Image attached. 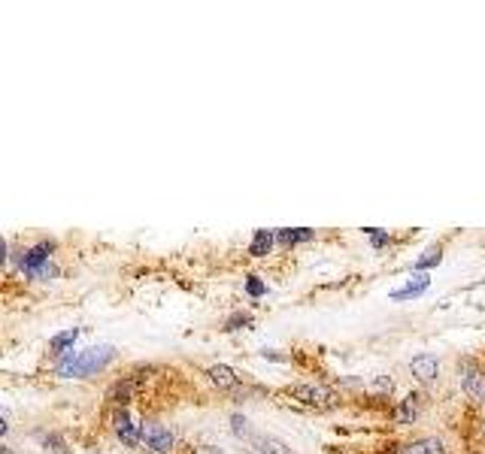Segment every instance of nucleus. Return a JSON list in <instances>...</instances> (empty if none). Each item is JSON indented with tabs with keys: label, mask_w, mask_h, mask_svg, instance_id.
<instances>
[{
	"label": "nucleus",
	"mask_w": 485,
	"mask_h": 454,
	"mask_svg": "<svg viewBox=\"0 0 485 454\" xmlns=\"http://www.w3.org/2000/svg\"><path fill=\"white\" fill-rule=\"evenodd\" d=\"M440 261H443V245H428V249L413 261V267H416V270H431V267H437Z\"/></svg>",
	"instance_id": "f3484780"
},
{
	"label": "nucleus",
	"mask_w": 485,
	"mask_h": 454,
	"mask_svg": "<svg viewBox=\"0 0 485 454\" xmlns=\"http://www.w3.org/2000/svg\"><path fill=\"white\" fill-rule=\"evenodd\" d=\"M231 430L237 439H252V430H249V421L243 415H231Z\"/></svg>",
	"instance_id": "5701e85b"
},
{
	"label": "nucleus",
	"mask_w": 485,
	"mask_h": 454,
	"mask_svg": "<svg viewBox=\"0 0 485 454\" xmlns=\"http://www.w3.org/2000/svg\"><path fill=\"white\" fill-rule=\"evenodd\" d=\"M40 442H43V448L52 451V454H67L70 451V445L64 442V436H58V433H43Z\"/></svg>",
	"instance_id": "6ab92c4d"
},
{
	"label": "nucleus",
	"mask_w": 485,
	"mask_h": 454,
	"mask_svg": "<svg viewBox=\"0 0 485 454\" xmlns=\"http://www.w3.org/2000/svg\"><path fill=\"white\" fill-rule=\"evenodd\" d=\"M76 367H79V351H67L61 358H55V376L58 379H76Z\"/></svg>",
	"instance_id": "dca6fc26"
},
{
	"label": "nucleus",
	"mask_w": 485,
	"mask_h": 454,
	"mask_svg": "<svg viewBox=\"0 0 485 454\" xmlns=\"http://www.w3.org/2000/svg\"><path fill=\"white\" fill-rule=\"evenodd\" d=\"M52 254H55V242L52 240H43V242H36V245H31V249L22 251V258H18V267H22V272L27 276L31 270L43 267V263H49Z\"/></svg>",
	"instance_id": "423d86ee"
},
{
	"label": "nucleus",
	"mask_w": 485,
	"mask_h": 454,
	"mask_svg": "<svg viewBox=\"0 0 485 454\" xmlns=\"http://www.w3.org/2000/svg\"><path fill=\"white\" fill-rule=\"evenodd\" d=\"M206 379L213 381L216 388H222V390H234L243 381L240 372L231 369L227 363H213V367H206Z\"/></svg>",
	"instance_id": "9d476101"
},
{
	"label": "nucleus",
	"mask_w": 485,
	"mask_h": 454,
	"mask_svg": "<svg viewBox=\"0 0 485 454\" xmlns=\"http://www.w3.org/2000/svg\"><path fill=\"white\" fill-rule=\"evenodd\" d=\"M395 454H446V442L440 436H419V439L398 445Z\"/></svg>",
	"instance_id": "0eeeda50"
},
{
	"label": "nucleus",
	"mask_w": 485,
	"mask_h": 454,
	"mask_svg": "<svg viewBox=\"0 0 485 454\" xmlns=\"http://www.w3.org/2000/svg\"><path fill=\"white\" fill-rule=\"evenodd\" d=\"M200 454H225V451H218V448H213V445H206V448L200 451Z\"/></svg>",
	"instance_id": "393cba45"
},
{
	"label": "nucleus",
	"mask_w": 485,
	"mask_h": 454,
	"mask_svg": "<svg viewBox=\"0 0 485 454\" xmlns=\"http://www.w3.org/2000/svg\"><path fill=\"white\" fill-rule=\"evenodd\" d=\"M409 372L422 381V385H434L440 379V363H437L434 354H419V358L409 360Z\"/></svg>",
	"instance_id": "6e6552de"
},
{
	"label": "nucleus",
	"mask_w": 485,
	"mask_h": 454,
	"mask_svg": "<svg viewBox=\"0 0 485 454\" xmlns=\"http://www.w3.org/2000/svg\"><path fill=\"white\" fill-rule=\"evenodd\" d=\"M0 454H15L13 448H0Z\"/></svg>",
	"instance_id": "a878e982"
},
{
	"label": "nucleus",
	"mask_w": 485,
	"mask_h": 454,
	"mask_svg": "<svg viewBox=\"0 0 485 454\" xmlns=\"http://www.w3.org/2000/svg\"><path fill=\"white\" fill-rule=\"evenodd\" d=\"M58 276V267L49 261V263H43V267H36V270H31L27 272V279H34V281H49V279H55Z\"/></svg>",
	"instance_id": "4be33fe9"
},
{
	"label": "nucleus",
	"mask_w": 485,
	"mask_h": 454,
	"mask_svg": "<svg viewBox=\"0 0 485 454\" xmlns=\"http://www.w3.org/2000/svg\"><path fill=\"white\" fill-rule=\"evenodd\" d=\"M422 406H425V397L419 394V390L416 394H407L391 418H395V424H413V421H419V415H422Z\"/></svg>",
	"instance_id": "1a4fd4ad"
},
{
	"label": "nucleus",
	"mask_w": 485,
	"mask_h": 454,
	"mask_svg": "<svg viewBox=\"0 0 485 454\" xmlns=\"http://www.w3.org/2000/svg\"><path fill=\"white\" fill-rule=\"evenodd\" d=\"M79 327H67V330H61V333H55L52 339H49V354L52 358H61V354H67L73 351V342L79 339Z\"/></svg>",
	"instance_id": "f8f14e48"
},
{
	"label": "nucleus",
	"mask_w": 485,
	"mask_h": 454,
	"mask_svg": "<svg viewBox=\"0 0 485 454\" xmlns=\"http://www.w3.org/2000/svg\"><path fill=\"white\" fill-rule=\"evenodd\" d=\"M458 369H461V390L473 403H485V369L477 367L473 360H464Z\"/></svg>",
	"instance_id": "39448f33"
},
{
	"label": "nucleus",
	"mask_w": 485,
	"mask_h": 454,
	"mask_svg": "<svg viewBox=\"0 0 485 454\" xmlns=\"http://www.w3.org/2000/svg\"><path fill=\"white\" fill-rule=\"evenodd\" d=\"M364 236L370 240V245L373 249H386V245L391 242V236H388V230H382V227H364Z\"/></svg>",
	"instance_id": "aec40b11"
},
{
	"label": "nucleus",
	"mask_w": 485,
	"mask_h": 454,
	"mask_svg": "<svg viewBox=\"0 0 485 454\" xmlns=\"http://www.w3.org/2000/svg\"><path fill=\"white\" fill-rule=\"evenodd\" d=\"M143 448L152 454H170L176 448V433L158 421H143Z\"/></svg>",
	"instance_id": "f03ea898"
},
{
	"label": "nucleus",
	"mask_w": 485,
	"mask_h": 454,
	"mask_svg": "<svg viewBox=\"0 0 485 454\" xmlns=\"http://www.w3.org/2000/svg\"><path fill=\"white\" fill-rule=\"evenodd\" d=\"M252 312H234V315H227L225 321H222V330L225 333H234V330H243V327H252Z\"/></svg>",
	"instance_id": "a211bd4d"
},
{
	"label": "nucleus",
	"mask_w": 485,
	"mask_h": 454,
	"mask_svg": "<svg viewBox=\"0 0 485 454\" xmlns=\"http://www.w3.org/2000/svg\"><path fill=\"white\" fill-rule=\"evenodd\" d=\"M316 236V230H309V227H279L276 230V242L282 249H295L300 242H309Z\"/></svg>",
	"instance_id": "9b49d317"
},
{
	"label": "nucleus",
	"mask_w": 485,
	"mask_h": 454,
	"mask_svg": "<svg viewBox=\"0 0 485 454\" xmlns=\"http://www.w3.org/2000/svg\"><path fill=\"white\" fill-rule=\"evenodd\" d=\"M252 445L258 454H291V448L276 436H252Z\"/></svg>",
	"instance_id": "2eb2a0df"
},
{
	"label": "nucleus",
	"mask_w": 485,
	"mask_h": 454,
	"mask_svg": "<svg viewBox=\"0 0 485 454\" xmlns=\"http://www.w3.org/2000/svg\"><path fill=\"white\" fill-rule=\"evenodd\" d=\"M391 388H395V381L391 379H386V376L377 379V390H382V394H391Z\"/></svg>",
	"instance_id": "b1692460"
},
{
	"label": "nucleus",
	"mask_w": 485,
	"mask_h": 454,
	"mask_svg": "<svg viewBox=\"0 0 485 454\" xmlns=\"http://www.w3.org/2000/svg\"><path fill=\"white\" fill-rule=\"evenodd\" d=\"M428 288H431V279H428V276H422V272H419V276H413V279H409L404 288L391 291V300H416V297H422Z\"/></svg>",
	"instance_id": "ddd939ff"
},
{
	"label": "nucleus",
	"mask_w": 485,
	"mask_h": 454,
	"mask_svg": "<svg viewBox=\"0 0 485 454\" xmlns=\"http://www.w3.org/2000/svg\"><path fill=\"white\" fill-rule=\"evenodd\" d=\"M113 430L125 448H140L143 445V424H136L127 409H113Z\"/></svg>",
	"instance_id": "7ed1b4c3"
},
{
	"label": "nucleus",
	"mask_w": 485,
	"mask_h": 454,
	"mask_svg": "<svg viewBox=\"0 0 485 454\" xmlns=\"http://www.w3.org/2000/svg\"><path fill=\"white\" fill-rule=\"evenodd\" d=\"M288 397L297 400L300 406L318 409V412L340 406V394H337L334 388H328V385H313V381H304V385H291V388H288Z\"/></svg>",
	"instance_id": "f257e3e1"
},
{
	"label": "nucleus",
	"mask_w": 485,
	"mask_h": 454,
	"mask_svg": "<svg viewBox=\"0 0 485 454\" xmlns=\"http://www.w3.org/2000/svg\"><path fill=\"white\" fill-rule=\"evenodd\" d=\"M115 349L113 345H100V349H88V351H79V367H76V379H88L94 372L106 369V363L115 360Z\"/></svg>",
	"instance_id": "20e7f679"
},
{
	"label": "nucleus",
	"mask_w": 485,
	"mask_h": 454,
	"mask_svg": "<svg viewBox=\"0 0 485 454\" xmlns=\"http://www.w3.org/2000/svg\"><path fill=\"white\" fill-rule=\"evenodd\" d=\"M246 294L252 300H258L267 294V281H261V276H246Z\"/></svg>",
	"instance_id": "412c9836"
},
{
	"label": "nucleus",
	"mask_w": 485,
	"mask_h": 454,
	"mask_svg": "<svg viewBox=\"0 0 485 454\" xmlns=\"http://www.w3.org/2000/svg\"><path fill=\"white\" fill-rule=\"evenodd\" d=\"M273 242H276V233L273 230H255L252 242H249V254L252 258H267L273 251Z\"/></svg>",
	"instance_id": "4468645a"
}]
</instances>
